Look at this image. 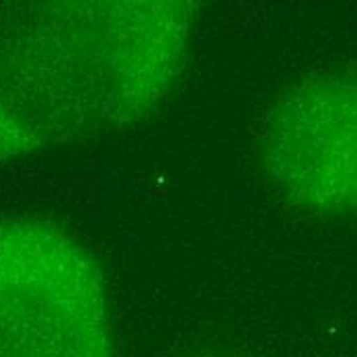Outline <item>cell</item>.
Segmentation results:
<instances>
[{
    "label": "cell",
    "instance_id": "1",
    "mask_svg": "<svg viewBox=\"0 0 357 357\" xmlns=\"http://www.w3.org/2000/svg\"><path fill=\"white\" fill-rule=\"evenodd\" d=\"M195 0H27L0 25V105L25 144L144 117L183 70Z\"/></svg>",
    "mask_w": 357,
    "mask_h": 357
},
{
    "label": "cell",
    "instance_id": "2",
    "mask_svg": "<svg viewBox=\"0 0 357 357\" xmlns=\"http://www.w3.org/2000/svg\"><path fill=\"white\" fill-rule=\"evenodd\" d=\"M0 357H113L101 271L50 222H0Z\"/></svg>",
    "mask_w": 357,
    "mask_h": 357
},
{
    "label": "cell",
    "instance_id": "3",
    "mask_svg": "<svg viewBox=\"0 0 357 357\" xmlns=\"http://www.w3.org/2000/svg\"><path fill=\"white\" fill-rule=\"evenodd\" d=\"M261 152L298 206L357 212V74L314 78L287 93L267 115Z\"/></svg>",
    "mask_w": 357,
    "mask_h": 357
}]
</instances>
